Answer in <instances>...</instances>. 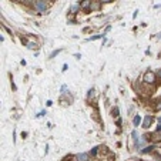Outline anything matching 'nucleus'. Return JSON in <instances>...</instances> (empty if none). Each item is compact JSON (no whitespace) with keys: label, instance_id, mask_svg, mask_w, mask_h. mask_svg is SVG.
<instances>
[{"label":"nucleus","instance_id":"nucleus-19","mask_svg":"<svg viewBox=\"0 0 161 161\" xmlns=\"http://www.w3.org/2000/svg\"><path fill=\"white\" fill-rule=\"evenodd\" d=\"M156 76H157L158 79H161V69H160V70H158V71H157V73H156Z\"/></svg>","mask_w":161,"mask_h":161},{"label":"nucleus","instance_id":"nucleus-5","mask_svg":"<svg viewBox=\"0 0 161 161\" xmlns=\"http://www.w3.org/2000/svg\"><path fill=\"white\" fill-rule=\"evenodd\" d=\"M90 7H91V1L90 0L80 1V9H83V10H90Z\"/></svg>","mask_w":161,"mask_h":161},{"label":"nucleus","instance_id":"nucleus-18","mask_svg":"<svg viewBox=\"0 0 161 161\" xmlns=\"http://www.w3.org/2000/svg\"><path fill=\"white\" fill-rule=\"evenodd\" d=\"M154 158H156L157 161H161V157L158 156V154H154Z\"/></svg>","mask_w":161,"mask_h":161},{"label":"nucleus","instance_id":"nucleus-12","mask_svg":"<svg viewBox=\"0 0 161 161\" xmlns=\"http://www.w3.org/2000/svg\"><path fill=\"white\" fill-rule=\"evenodd\" d=\"M100 7H101V3H94V1H91L90 10H100Z\"/></svg>","mask_w":161,"mask_h":161},{"label":"nucleus","instance_id":"nucleus-8","mask_svg":"<svg viewBox=\"0 0 161 161\" xmlns=\"http://www.w3.org/2000/svg\"><path fill=\"white\" fill-rule=\"evenodd\" d=\"M131 135H133V140H134V147L138 148V143H140V140H138V134H137V131L134 130V131L131 133Z\"/></svg>","mask_w":161,"mask_h":161},{"label":"nucleus","instance_id":"nucleus-13","mask_svg":"<svg viewBox=\"0 0 161 161\" xmlns=\"http://www.w3.org/2000/svg\"><path fill=\"white\" fill-rule=\"evenodd\" d=\"M60 51H63V49H57V50H54V51H53V53L49 56V59H54V57H56V56H57Z\"/></svg>","mask_w":161,"mask_h":161},{"label":"nucleus","instance_id":"nucleus-2","mask_svg":"<svg viewBox=\"0 0 161 161\" xmlns=\"http://www.w3.org/2000/svg\"><path fill=\"white\" fill-rule=\"evenodd\" d=\"M156 79H157V76H156V73H153V71H146L144 76H143V81H144L146 84H154V83H156Z\"/></svg>","mask_w":161,"mask_h":161},{"label":"nucleus","instance_id":"nucleus-11","mask_svg":"<svg viewBox=\"0 0 161 161\" xmlns=\"http://www.w3.org/2000/svg\"><path fill=\"white\" fill-rule=\"evenodd\" d=\"M106 37V34H96V36H93V37H90V39H87L88 41H94V40H98V39H104Z\"/></svg>","mask_w":161,"mask_h":161},{"label":"nucleus","instance_id":"nucleus-15","mask_svg":"<svg viewBox=\"0 0 161 161\" xmlns=\"http://www.w3.org/2000/svg\"><path fill=\"white\" fill-rule=\"evenodd\" d=\"M90 154H91V156H97V154H98V147H94V148H91Z\"/></svg>","mask_w":161,"mask_h":161},{"label":"nucleus","instance_id":"nucleus-4","mask_svg":"<svg viewBox=\"0 0 161 161\" xmlns=\"http://www.w3.org/2000/svg\"><path fill=\"white\" fill-rule=\"evenodd\" d=\"M153 116H146L144 117V121H143V128H148L150 127V124L153 123Z\"/></svg>","mask_w":161,"mask_h":161},{"label":"nucleus","instance_id":"nucleus-21","mask_svg":"<svg viewBox=\"0 0 161 161\" xmlns=\"http://www.w3.org/2000/svg\"><path fill=\"white\" fill-rule=\"evenodd\" d=\"M157 133H161V124L158 125V127H157Z\"/></svg>","mask_w":161,"mask_h":161},{"label":"nucleus","instance_id":"nucleus-7","mask_svg":"<svg viewBox=\"0 0 161 161\" xmlns=\"http://www.w3.org/2000/svg\"><path fill=\"white\" fill-rule=\"evenodd\" d=\"M23 43H24V44H26V46H27L29 49H32V50H33V49H37V47H39V46H37V43H34V41L24 40V39H23Z\"/></svg>","mask_w":161,"mask_h":161},{"label":"nucleus","instance_id":"nucleus-17","mask_svg":"<svg viewBox=\"0 0 161 161\" xmlns=\"http://www.w3.org/2000/svg\"><path fill=\"white\" fill-rule=\"evenodd\" d=\"M44 114H46V111H44V110H43V111H40V113H39V114H37V117H43V116H44Z\"/></svg>","mask_w":161,"mask_h":161},{"label":"nucleus","instance_id":"nucleus-3","mask_svg":"<svg viewBox=\"0 0 161 161\" xmlns=\"http://www.w3.org/2000/svg\"><path fill=\"white\" fill-rule=\"evenodd\" d=\"M74 160L76 161H88L90 160V154H87V153H79V154L74 156Z\"/></svg>","mask_w":161,"mask_h":161},{"label":"nucleus","instance_id":"nucleus-22","mask_svg":"<svg viewBox=\"0 0 161 161\" xmlns=\"http://www.w3.org/2000/svg\"><path fill=\"white\" fill-rule=\"evenodd\" d=\"M158 121H160V124H161V117H160V119H158Z\"/></svg>","mask_w":161,"mask_h":161},{"label":"nucleus","instance_id":"nucleus-20","mask_svg":"<svg viewBox=\"0 0 161 161\" xmlns=\"http://www.w3.org/2000/svg\"><path fill=\"white\" fill-rule=\"evenodd\" d=\"M51 104H53V103H51V100H47V103H46V106H47V107H50Z\"/></svg>","mask_w":161,"mask_h":161},{"label":"nucleus","instance_id":"nucleus-6","mask_svg":"<svg viewBox=\"0 0 161 161\" xmlns=\"http://www.w3.org/2000/svg\"><path fill=\"white\" fill-rule=\"evenodd\" d=\"M79 10H80V3H74V4L70 6V13L71 14H76Z\"/></svg>","mask_w":161,"mask_h":161},{"label":"nucleus","instance_id":"nucleus-9","mask_svg":"<svg viewBox=\"0 0 161 161\" xmlns=\"http://www.w3.org/2000/svg\"><path fill=\"white\" fill-rule=\"evenodd\" d=\"M140 123H141V116H140V114H135V116H134V119H133V124H134V127H138V125H140Z\"/></svg>","mask_w":161,"mask_h":161},{"label":"nucleus","instance_id":"nucleus-10","mask_svg":"<svg viewBox=\"0 0 161 161\" xmlns=\"http://www.w3.org/2000/svg\"><path fill=\"white\" fill-rule=\"evenodd\" d=\"M154 148H156V146H147L146 148H143V150H141V153H143V154H148V153H151Z\"/></svg>","mask_w":161,"mask_h":161},{"label":"nucleus","instance_id":"nucleus-1","mask_svg":"<svg viewBox=\"0 0 161 161\" xmlns=\"http://www.w3.org/2000/svg\"><path fill=\"white\" fill-rule=\"evenodd\" d=\"M33 6H34L36 11H39V13H43V11H46V10L49 9V3H47V1H44V0L33 1Z\"/></svg>","mask_w":161,"mask_h":161},{"label":"nucleus","instance_id":"nucleus-16","mask_svg":"<svg viewBox=\"0 0 161 161\" xmlns=\"http://www.w3.org/2000/svg\"><path fill=\"white\" fill-rule=\"evenodd\" d=\"M156 110H157V111H161V101H158V103H157V106H156Z\"/></svg>","mask_w":161,"mask_h":161},{"label":"nucleus","instance_id":"nucleus-14","mask_svg":"<svg viewBox=\"0 0 161 161\" xmlns=\"http://www.w3.org/2000/svg\"><path fill=\"white\" fill-rule=\"evenodd\" d=\"M94 93H96V88H94V87L90 88V90H88V94H87V98H91V97L94 96Z\"/></svg>","mask_w":161,"mask_h":161}]
</instances>
